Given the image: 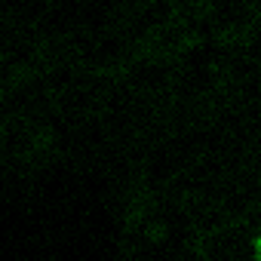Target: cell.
<instances>
[{"label":"cell","instance_id":"cell-1","mask_svg":"<svg viewBox=\"0 0 261 261\" xmlns=\"http://www.w3.org/2000/svg\"><path fill=\"white\" fill-rule=\"evenodd\" d=\"M255 261H261V237L255 240Z\"/></svg>","mask_w":261,"mask_h":261}]
</instances>
